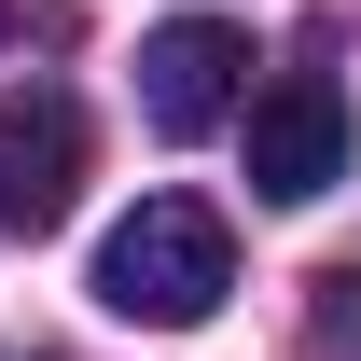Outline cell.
Masks as SVG:
<instances>
[{
    "label": "cell",
    "instance_id": "cell-5",
    "mask_svg": "<svg viewBox=\"0 0 361 361\" xmlns=\"http://www.w3.org/2000/svg\"><path fill=\"white\" fill-rule=\"evenodd\" d=\"M306 348L319 361H361V264H319L306 278Z\"/></svg>",
    "mask_w": 361,
    "mask_h": 361
},
{
    "label": "cell",
    "instance_id": "cell-6",
    "mask_svg": "<svg viewBox=\"0 0 361 361\" xmlns=\"http://www.w3.org/2000/svg\"><path fill=\"white\" fill-rule=\"evenodd\" d=\"M0 42H14V0H0Z\"/></svg>",
    "mask_w": 361,
    "mask_h": 361
},
{
    "label": "cell",
    "instance_id": "cell-1",
    "mask_svg": "<svg viewBox=\"0 0 361 361\" xmlns=\"http://www.w3.org/2000/svg\"><path fill=\"white\" fill-rule=\"evenodd\" d=\"M111 319H139V334H195V319H223L236 292V236L209 195H139L126 223L97 236V278H84Z\"/></svg>",
    "mask_w": 361,
    "mask_h": 361
},
{
    "label": "cell",
    "instance_id": "cell-3",
    "mask_svg": "<svg viewBox=\"0 0 361 361\" xmlns=\"http://www.w3.org/2000/svg\"><path fill=\"white\" fill-rule=\"evenodd\" d=\"M348 180V97H334V70H292V84L250 97V195L264 209H319Z\"/></svg>",
    "mask_w": 361,
    "mask_h": 361
},
{
    "label": "cell",
    "instance_id": "cell-2",
    "mask_svg": "<svg viewBox=\"0 0 361 361\" xmlns=\"http://www.w3.org/2000/svg\"><path fill=\"white\" fill-rule=\"evenodd\" d=\"M139 111H153V139H209L250 111V42H236L223 14H167L153 42H139Z\"/></svg>",
    "mask_w": 361,
    "mask_h": 361
},
{
    "label": "cell",
    "instance_id": "cell-4",
    "mask_svg": "<svg viewBox=\"0 0 361 361\" xmlns=\"http://www.w3.org/2000/svg\"><path fill=\"white\" fill-rule=\"evenodd\" d=\"M84 195V111L56 84H14L0 97V236H56Z\"/></svg>",
    "mask_w": 361,
    "mask_h": 361
},
{
    "label": "cell",
    "instance_id": "cell-7",
    "mask_svg": "<svg viewBox=\"0 0 361 361\" xmlns=\"http://www.w3.org/2000/svg\"><path fill=\"white\" fill-rule=\"evenodd\" d=\"M28 361H42V348H28Z\"/></svg>",
    "mask_w": 361,
    "mask_h": 361
}]
</instances>
